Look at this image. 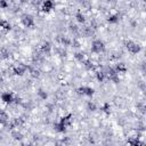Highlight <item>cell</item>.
<instances>
[{"label":"cell","mask_w":146,"mask_h":146,"mask_svg":"<svg viewBox=\"0 0 146 146\" xmlns=\"http://www.w3.org/2000/svg\"><path fill=\"white\" fill-rule=\"evenodd\" d=\"M0 27H2V29H5V30H10L11 29V25L9 24V22H7V21H5V20H0Z\"/></svg>","instance_id":"obj_13"},{"label":"cell","mask_w":146,"mask_h":146,"mask_svg":"<svg viewBox=\"0 0 146 146\" xmlns=\"http://www.w3.org/2000/svg\"><path fill=\"white\" fill-rule=\"evenodd\" d=\"M75 18H77V21H78V22H80V23L84 22V15H83V14H81L80 11H78V13L75 14Z\"/></svg>","instance_id":"obj_19"},{"label":"cell","mask_w":146,"mask_h":146,"mask_svg":"<svg viewBox=\"0 0 146 146\" xmlns=\"http://www.w3.org/2000/svg\"><path fill=\"white\" fill-rule=\"evenodd\" d=\"M74 57L78 59V61L82 62V61H83V58H84V55H83V52H75Z\"/></svg>","instance_id":"obj_25"},{"label":"cell","mask_w":146,"mask_h":146,"mask_svg":"<svg viewBox=\"0 0 146 146\" xmlns=\"http://www.w3.org/2000/svg\"><path fill=\"white\" fill-rule=\"evenodd\" d=\"M70 31L72 32V33H78V32H79V27L77 26V25L75 24H70Z\"/></svg>","instance_id":"obj_24"},{"label":"cell","mask_w":146,"mask_h":146,"mask_svg":"<svg viewBox=\"0 0 146 146\" xmlns=\"http://www.w3.org/2000/svg\"><path fill=\"white\" fill-rule=\"evenodd\" d=\"M36 94H38V96L41 98V99H47V97H48L47 93H46V91L43 90V89H39L38 93H36Z\"/></svg>","instance_id":"obj_18"},{"label":"cell","mask_w":146,"mask_h":146,"mask_svg":"<svg viewBox=\"0 0 146 146\" xmlns=\"http://www.w3.org/2000/svg\"><path fill=\"white\" fill-rule=\"evenodd\" d=\"M114 70L116 71V73H119V72H122V73H124L125 71H127V67H125V65L123 63H118L116 64V66H115V68Z\"/></svg>","instance_id":"obj_10"},{"label":"cell","mask_w":146,"mask_h":146,"mask_svg":"<svg viewBox=\"0 0 146 146\" xmlns=\"http://www.w3.org/2000/svg\"><path fill=\"white\" fill-rule=\"evenodd\" d=\"M78 93L81 94V95H87V96H93L94 94V89L90 87H80L78 89Z\"/></svg>","instance_id":"obj_4"},{"label":"cell","mask_w":146,"mask_h":146,"mask_svg":"<svg viewBox=\"0 0 146 146\" xmlns=\"http://www.w3.org/2000/svg\"><path fill=\"white\" fill-rule=\"evenodd\" d=\"M72 43H73V47H75V48H79L80 46V42H79V40H77V39H74V40L72 41Z\"/></svg>","instance_id":"obj_29"},{"label":"cell","mask_w":146,"mask_h":146,"mask_svg":"<svg viewBox=\"0 0 146 146\" xmlns=\"http://www.w3.org/2000/svg\"><path fill=\"white\" fill-rule=\"evenodd\" d=\"M71 118H72V116L71 115H66V116H63V118L61 119V121H59V122L61 123H63L64 125H70L71 124Z\"/></svg>","instance_id":"obj_11"},{"label":"cell","mask_w":146,"mask_h":146,"mask_svg":"<svg viewBox=\"0 0 146 146\" xmlns=\"http://www.w3.org/2000/svg\"><path fill=\"white\" fill-rule=\"evenodd\" d=\"M88 140H89V143H91V144H94V143H95V140H94V138H93V137H89V139H88Z\"/></svg>","instance_id":"obj_34"},{"label":"cell","mask_w":146,"mask_h":146,"mask_svg":"<svg viewBox=\"0 0 146 146\" xmlns=\"http://www.w3.org/2000/svg\"><path fill=\"white\" fill-rule=\"evenodd\" d=\"M22 23L24 24V26L26 27H30V26H33L34 24V21H33V17L29 14H25V15L22 16Z\"/></svg>","instance_id":"obj_3"},{"label":"cell","mask_w":146,"mask_h":146,"mask_svg":"<svg viewBox=\"0 0 146 146\" xmlns=\"http://www.w3.org/2000/svg\"><path fill=\"white\" fill-rule=\"evenodd\" d=\"M136 25H137V23L135 22V21H132V22H131V26H134V27H135Z\"/></svg>","instance_id":"obj_35"},{"label":"cell","mask_w":146,"mask_h":146,"mask_svg":"<svg viewBox=\"0 0 146 146\" xmlns=\"http://www.w3.org/2000/svg\"><path fill=\"white\" fill-rule=\"evenodd\" d=\"M13 137L15 139H17V140H22L23 139V135L20 131H13Z\"/></svg>","instance_id":"obj_21"},{"label":"cell","mask_w":146,"mask_h":146,"mask_svg":"<svg viewBox=\"0 0 146 146\" xmlns=\"http://www.w3.org/2000/svg\"><path fill=\"white\" fill-rule=\"evenodd\" d=\"M105 50V46L104 42L102 40H95L93 42V46H91V51L96 52V54H100Z\"/></svg>","instance_id":"obj_1"},{"label":"cell","mask_w":146,"mask_h":146,"mask_svg":"<svg viewBox=\"0 0 146 146\" xmlns=\"http://www.w3.org/2000/svg\"><path fill=\"white\" fill-rule=\"evenodd\" d=\"M96 78H97L98 81H103L105 79V73L104 72H97L96 73Z\"/></svg>","instance_id":"obj_23"},{"label":"cell","mask_w":146,"mask_h":146,"mask_svg":"<svg viewBox=\"0 0 146 146\" xmlns=\"http://www.w3.org/2000/svg\"><path fill=\"white\" fill-rule=\"evenodd\" d=\"M110 80H112V81H113L114 83H118V82H120V79H119L118 75H114V77L110 78Z\"/></svg>","instance_id":"obj_28"},{"label":"cell","mask_w":146,"mask_h":146,"mask_svg":"<svg viewBox=\"0 0 146 146\" xmlns=\"http://www.w3.org/2000/svg\"><path fill=\"white\" fill-rule=\"evenodd\" d=\"M8 120V115H7L6 112L0 111V123H6Z\"/></svg>","instance_id":"obj_16"},{"label":"cell","mask_w":146,"mask_h":146,"mask_svg":"<svg viewBox=\"0 0 146 146\" xmlns=\"http://www.w3.org/2000/svg\"><path fill=\"white\" fill-rule=\"evenodd\" d=\"M107 21H108L110 23H116L119 21V16L118 15H111V16H108Z\"/></svg>","instance_id":"obj_20"},{"label":"cell","mask_w":146,"mask_h":146,"mask_svg":"<svg viewBox=\"0 0 146 146\" xmlns=\"http://www.w3.org/2000/svg\"><path fill=\"white\" fill-rule=\"evenodd\" d=\"M26 70H27V65H18L13 68V72L16 75H23Z\"/></svg>","instance_id":"obj_5"},{"label":"cell","mask_w":146,"mask_h":146,"mask_svg":"<svg viewBox=\"0 0 146 146\" xmlns=\"http://www.w3.org/2000/svg\"><path fill=\"white\" fill-rule=\"evenodd\" d=\"M88 108L91 110V111H95V110H96V105L94 104V103L89 102V103H88Z\"/></svg>","instance_id":"obj_27"},{"label":"cell","mask_w":146,"mask_h":146,"mask_svg":"<svg viewBox=\"0 0 146 146\" xmlns=\"http://www.w3.org/2000/svg\"><path fill=\"white\" fill-rule=\"evenodd\" d=\"M46 106H47V108H48V111H49V112H51V111H52V108H54L52 104H47Z\"/></svg>","instance_id":"obj_33"},{"label":"cell","mask_w":146,"mask_h":146,"mask_svg":"<svg viewBox=\"0 0 146 146\" xmlns=\"http://www.w3.org/2000/svg\"><path fill=\"white\" fill-rule=\"evenodd\" d=\"M1 99L4 100L5 103H11L14 100V98H13V95H11L10 93H4L1 95Z\"/></svg>","instance_id":"obj_8"},{"label":"cell","mask_w":146,"mask_h":146,"mask_svg":"<svg viewBox=\"0 0 146 146\" xmlns=\"http://www.w3.org/2000/svg\"><path fill=\"white\" fill-rule=\"evenodd\" d=\"M8 6V5H7V2L6 1H0V7H1V8H6V7Z\"/></svg>","instance_id":"obj_31"},{"label":"cell","mask_w":146,"mask_h":146,"mask_svg":"<svg viewBox=\"0 0 146 146\" xmlns=\"http://www.w3.org/2000/svg\"><path fill=\"white\" fill-rule=\"evenodd\" d=\"M125 47H127V49L129 50L131 54H137V52L140 51V46L132 42V41H127V42H125Z\"/></svg>","instance_id":"obj_2"},{"label":"cell","mask_w":146,"mask_h":146,"mask_svg":"<svg viewBox=\"0 0 146 146\" xmlns=\"http://www.w3.org/2000/svg\"><path fill=\"white\" fill-rule=\"evenodd\" d=\"M110 108H111V106H110L108 103H105V104L102 106V111L106 112V113H110Z\"/></svg>","instance_id":"obj_26"},{"label":"cell","mask_w":146,"mask_h":146,"mask_svg":"<svg viewBox=\"0 0 146 146\" xmlns=\"http://www.w3.org/2000/svg\"><path fill=\"white\" fill-rule=\"evenodd\" d=\"M58 41L62 43V45H64V46H70L71 43H72V41H71L70 39H67L66 36H59Z\"/></svg>","instance_id":"obj_12"},{"label":"cell","mask_w":146,"mask_h":146,"mask_svg":"<svg viewBox=\"0 0 146 146\" xmlns=\"http://www.w3.org/2000/svg\"><path fill=\"white\" fill-rule=\"evenodd\" d=\"M137 106L139 107V110H140L141 112H144V104H143V103H138V104H137Z\"/></svg>","instance_id":"obj_32"},{"label":"cell","mask_w":146,"mask_h":146,"mask_svg":"<svg viewBox=\"0 0 146 146\" xmlns=\"http://www.w3.org/2000/svg\"><path fill=\"white\" fill-rule=\"evenodd\" d=\"M83 64H84V67H86L87 70H93L94 68V64L91 63L90 61H84Z\"/></svg>","instance_id":"obj_22"},{"label":"cell","mask_w":146,"mask_h":146,"mask_svg":"<svg viewBox=\"0 0 146 146\" xmlns=\"http://www.w3.org/2000/svg\"><path fill=\"white\" fill-rule=\"evenodd\" d=\"M54 129L56 130V131H58V132H64L66 130V127L63 124V123L57 122V123H55V124H54Z\"/></svg>","instance_id":"obj_9"},{"label":"cell","mask_w":146,"mask_h":146,"mask_svg":"<svg viewBox=\"0 0 146 146\" xmlns=\"http://www.w3.org/2000/svg\"><path fill=\"white\" fill-rule=\"evenodd\" d=\"M9 54H10V52H9V50L7 49V48H1V49H0V57H1V58H8Z\"/></svg>","instance_id":"obj_15"},{"label":"cell","mask_w":146,"mask_h":146,"mask_svg":"<svg viewBox=\"0 0 146 146\" xmlns=\"http://www.w3.org/2000/svg\"><path fill=\"white\" fill-rule=\"evenodd\" d=\"M50 50H51V45H50L49 42H43V45L41 46L40 48V52L42 55H48L50 52Z\"/></svg>","instance_id":"obj_6"},{"label":"cell","mask_w":146,"mask_h":146,"mask_svg":"<svg viewBox=\"0 0 146 146\" xmlns=\"http://www.w3.org/2000/svg\"><path fill=\"white\" fill-rule=\"evenodd\" d=\"M52 2L51 1H46V2H43V6H42V9L45 11H48V10H50V9L52 8Z\"/></svg>","instance_id":"obj_17"},{"label":"cell","mask_w":146,"mask_h":146,"mask_svg":"<svg viewBox=\"0 0 146 146\" xmlns=\"http://www.w3.org/2000/svg\"><path fill=\"white\" fill-rule=\"evenodd\" d=\"M128 143L130 144V146H144V143H141L139 140V138L135 137V138H129L128 139Z\"/></svg>","instance_id":"obj_7"},{"label":"cell","mask_w":146,"mask_h":146,"mask_svg":"<svg viewBox=\"0 0 146 146\" xmlns=\"http://www.w3.org/2000/svg\"><path fill=\"white\" fill-rule=\"evenodd\" d=\"M93 32H94V30L91 29L90 26H84L83 30H82V34H83V35H86V36L91 35V34H93Z\"/></svg>","instance_id":"obj_14"},{"label":"cell","mask_w":146,"mask_h":146,"mask_svg":"<svg viewBox=\"0 0 146 146\" xmlns=\"http://www.w3.org/2000/svg\"><path fill=\"white\" fill-rule=\"evenodd\" d=\"M118 123H119L120 125H124V124H125V120L121 118V119H119V120H118Z\"/></svg>","instance_id":"obj_30"}]
</instances>
